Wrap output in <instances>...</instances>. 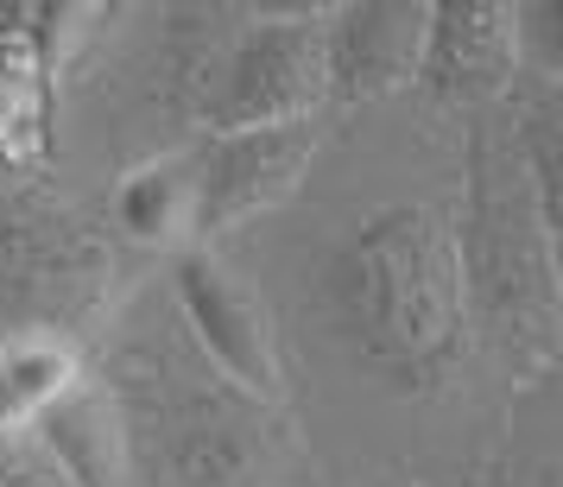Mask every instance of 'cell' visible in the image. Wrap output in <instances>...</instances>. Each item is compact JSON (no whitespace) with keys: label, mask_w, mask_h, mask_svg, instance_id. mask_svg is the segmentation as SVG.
<instances>
[{"label":"cell","mask_w":563,"mask_h":487,"mask_svg":"<svg viewBox=\"0 0 563 487\" xmlns=\"http://www.w3.org/2000/svg\"><path fill=\"white\" fill-rule=\"evenodd\" d=\"M102 380L128 487H305L310 462L285 406L241 392L216 374L209 355L184 335L165 291H140L121 305L102 348Z\"/></svg>","instance_id":"obj_1"},{"label":"cell","mask_w":563,"mask_h":487,"mask_svg":"<svg viewBox=\"0 0 563 487\" xmlns=\"http://www.w3.org/2000/svg\"><path fill=\"white\" fill-rule=\"evenodd\" d=\"M317 298L349 361L406 399L443 392L475 355L443 203L406 197L349 222L323 254Z\"/></svg>","instance_id":"obj_2"},{"label":"cell","mask_w":563,"mask_h":487,"mask_svg":"<svg viewBox=\"0 0 563 487\" xmlns=\"http://www.w3.org/2000/svg\"><path fill=\"white\" fill-rule=\"evenodd\" d=\"M468 298V330L507 361L512 374L544 380L558 361L563 279H558V222L538 209L526 165L512 153L500 102L468 114L462 146V197L450 209Z\"/></svg>","instance_id":"obj_3"},{"label":"cell","mask_w":563,"mask_h":487,"mask_svg":"<svg viewBox=\"0 0 563 487\" xmlns=\"http://www.w3.org/2000/svg\"><path fill=\"white\" fill-rule=\"evenodd\" d=\"M330 102L323 82V7H260L241 20L222 77L209 96L203 133L298 128Z\"/></svg>","instance_id":"obj_4"},{"label":"cell","mask_w":563,"mask_h":487,"mask_svg":"<svg viewBox=\"0 0 563 487\" xmlns=\"http://www.w3.org/2000/svg\"><path fill=\"white\" fill-rule=\"evenodd\" d=\"M165 305L184 323V335L209 355L216 374H229L241 392H254L266 406H285V355H279L273 310H266V298L216 247L172 254Z\"/></svg>","instance_id":"obj_5"},{"label":"cell","mask_w":563,"mask_h":487,"mask_svg":"<svg viewBox=\"0 0 563 487\" xmlns=\"http://www.w3.org/2000/svg\"><path fill=\"white\" fill-rule=\"evenodd\" d=\"M317 121L298 128H247V133H197L190 140V184H197V247L216 234L279 209L305 184L317 158Z\"/></svg>","instance_id":"obj_6"},{"label":"cell","mask_w":563,"mask_h":487,"mask_svg":"<svg viewBox=\"0 0 563 487\" xmlns=\"http://www.w3.org/2000/svg\"><path fill=\"white\" fill-rule=\"evenodd\" d=\"M108 273V241L82 229L70 209H52L38 190L0 197V305L57 310Z\"/></svg>","instance_id":"obj_7"},{"label":"cell","mask_w":563,"mask_h":487,"mask_svg":"<svg viewBox=\"0 0 563 487\" xmlns=\"http://www.w3.org/2000/svg\"><path fill=\"white\" fill-rule=\"evenodd\" d=\"M424 0H342L323 7V82L330 102H380L418 82Z\"/></svg>","instance_id":"obj_8"},{"label":"cell","mask_w":563,"mask_h":487,"mask_svg":"<svg viewBox=\"0 0 563 487\" xmlns=\"http://www.w3.org/2000/svg\"><path fill=\"white\" fill-rule=\"evenodd\" d=\"M418 82L450 108H494L519 82L512 57V7L500 0H437L424 13Z\"/></svg>","instance_id":"obj_9"},{"label":"cell","mask_w":563,"mask_h":487,"mask_svg":"<svg viewBox=\"0 0 563 487\" xmlns=\"http://www.w3.org/2000/svg\"><path fill=\"white\" fill-rule=\"evenodd\" d=\"M241 20H247V7H165L158 13L146 77H153V102L165 121L203 133L209 96H216V77H222V57H229Z\"/></svg>","instance_id":"obj_10"},{"label":"cell","mask_w":563,"mask_h":487,"mask_svg":"<svg viewBox=\"0 0 563 487\" xmlns=\"http://www.w3.org/2000/svg\"><path fill=\"white\" fill-rule=\"evenodd\" d=\"M108 229L133 247L184 254L197 247V184H190V146L140 158L108 197Z\"/></svg>","instance_id":"obj_11"},{"label":"cell","mask_w":563,"mask_h":487,"mask_svg":"<svg viewBox=\"0 0 563 487\" xmlns=\"http://www.w3.org/2000/svg\"><path fill=\"white\" fill-rule=\"evenodd\" d=\"M26 436L64 468L70 487H128V450H121V424L96 374H82L64 399H57Z\"/></svg>","instance_id":"obj_12"},{"label":"cell","mask_w":563,"mask_h":487,"mask_svg":"<svg viewBox=\"0 0 563 487\" xmlns=\"http://www.w3.org/2000/svg\"><path fill=\"white\" fill-rule=\"evenodd\" d=\"M89 374L64 330H0V443L26 436Z\"/></svg>","instance_id":"obj_13"},{"label":"cell","mask_w":563,"mask_h":487,"mask_svg":"<svg viewBox=\"0 0 563 487\" xmlns=\"http://www.w3.org/2000/svg\"><path fill=\"white\" fill-rule=\"evenodd\" d=\"M512 57L526 82L563 89V7L558 0H519L512 7Z\"/></svg>","instance_id":"obj_14"},{"label":"cell","mask_w":563,"mask_h":487,"mask_svg":"<svg viewBox=\"0 0 563 487\" xmlns=\"http://www.w3.org/2000/svg\"><path fill=\"white\" fill-rule=\"evenodd\" d=\"M0 487H70V482H64V468L38 450V436H7V443H0Z\"/></svg>","instance_id":"obj_15"}]
</instances>
